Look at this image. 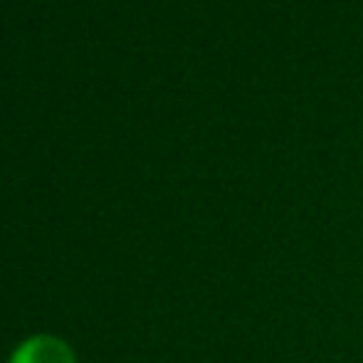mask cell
I'll return each mask as SVG.
<instances>
[{"label":"cell","instance_id":"1","mask_svg":"<svg viewBox=\"0 0 363 363\" xmlns=\"http://www.w3.org/2000/svg\"><path fill=\"white\" fill-rule=\"evenodd\" d=\"M10 363H77V356L62 339L40 334L23 341L10 356Z\"/></svg>","mask_w":363,"mask_h":363}]
</instances>
